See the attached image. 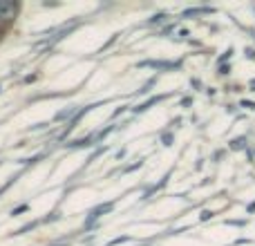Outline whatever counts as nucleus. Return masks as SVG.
I'll use <instances>...</instances> for the list:
<instances>
[{"label": "nucleus", "mask_w": 255, "mask_h": 246, "mask_svg": "<svg viewBox=\"0 0 255 246\" xmlns=\"http://www.w3.org/2000/svg\"><path fill=\"white\" fill-rule=\"evenodd\" d=\"M110 208H112V204H106V206H99V208H94V211L90 213V217H88V222H85V224L90 226L94 220H97V217H101L103 213H108V211H110Z\"/></svg>", "instance_id": "obj_1"}, {"label": "nucleus", "mask_w": 255, "mask_h": 246, "mask_svg": "<svg viewBox=\"0 0 255 246\" xmlns=\"http://www.w3.org/2000/svg\"><path fill=\"white\" fill-rule=\"evenodd\" d=\"M242 145H244V139H235L233 141V148H242Z\"/></svg>", "instance_id": "obj_2"}, {"label": "nucleus", "mask_w": 255, "mask_h": 246, "mask_svg": "<svg viewBox=\"0 0 255 246\" xmlns=\"http://www.w3.org/2000/svg\"><path fill=\"white\" fill-rule=\"evenodd\" d=\"M170 141H172L170 134H163V145H170Z\"/></svg>", "instance_id": "obj_3"}, {"label": "nucleus", "mask_w": 255, "mask_h": 246, "mask_svg": "<svg viewBox=\"0 0 255 246\" xmlns=\"http://www.w3.org/2000/svg\"><path fill=\"white\" fill-rule=\"evenodd\" d=\"M22 211H27V206H18L16 211H13V215H18V213H22Z\"/></svg>", "instance_id": "obj_4"}, {"label": "nucleus", "mask_w": 255, "mask_h": 246, "mask_svg": "<svg viewBox=\"0 0 255 246\" xmlns=\"http://www.w3.org/2000/svg\"><path fill=\"white\" fill-rule=\"evenodd\" d=\"M208 217H213V213H208V211H204V213H202V220H208Z\"/></svg>", "instance_id": "obj_5"}, {"label": "nucleus", "mask_w": 255, "mask_h": 246, "mask_svg": "<svg viewBox=\"0 0 255 246\" xmlns=\"http://www.w3.org/2000/svg\"><path fill=\"white\" fill-rule=\"evenodd\" d=\"M253 85H255V81H253Z\"/></svg>", "instance_id": "obj_6"}]
</instances>
